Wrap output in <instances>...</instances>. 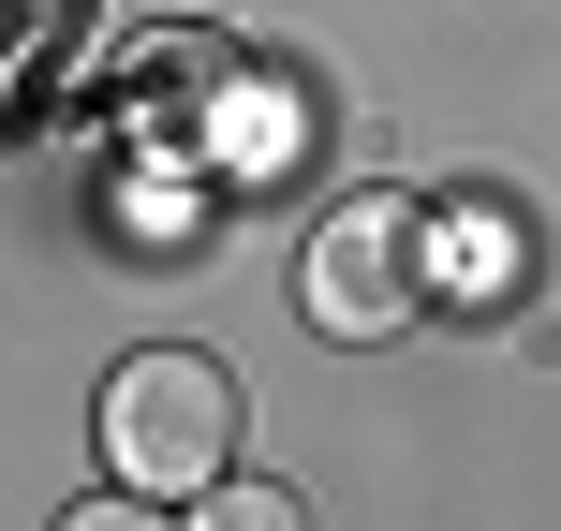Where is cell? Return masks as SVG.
<instances>
[{"label":"cell","instance_id":"cell-3","mask_svg":"<svg viewBox=\"0 0 561 531\" xmlns=\"http://www.w3.org/2000/svg\"><path fill=\"white\" fill-rule=\"evenodd\" d=\"M193 531H310V503H296V487H266V473H222V487L193 503Z\"/></svg>","mask_w":561,"mask_h":531},{"label":"cell","instance_id":"cell-2","mask_svg":"<svg viewBox=\"0 0 561 531\" xmlns=\"http://www.w3.org/2000/svg\"><path fill=\"white\" fill-rule=\"evenodd\" d=\"M296 310L325 339H399L428 310V207L414 193H340L296 252Z\"/></svg>","mask_w":561,"mask_h":531},{"label":"cell","instance_id":"cell-4","mask_svg":"<svg viewBox=\"0 0 561 531\" xmlns=\"http://www.w3.org/2000/svg\"><path fill=\"white\" fill-rule=\"evenodd\" d=\"M59 531H163V517H148V487H118V503H75Z\"/></svg>","mask_w":561,"mask_h":531},{"label":"cell","instance_id":"cell-1","mask_svg":"<svg viewBox=\"0 0 561 531\" xmlns=\"http://www.w3.org/2000/svg\"><path fill=\"white\" fill-rule=\"evenodd\" d=\"M104 458L118 487H148V503H207V487L237 473V369L222 355H118L104 384Z\"/></svg>","mask_w":561,"mask_h":531}]
</instances>
